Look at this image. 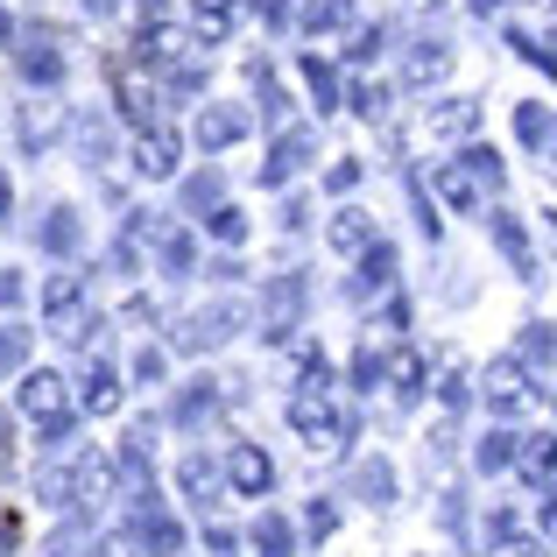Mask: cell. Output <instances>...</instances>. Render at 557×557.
<instances>
[{"instance_id":"cell-6","label":"cell","mask_w":557,"mask_h":557,"mask_svg":"<svg viewBox=\"0 0 557 557\" xmlns=\"http://www.w3.org/2000/svg\"><path fill=\"white\" fill-rule=\"evenodd\" d=\"M487 403L494 409H516L522 403V374L516 368H487Z\"/></svg>"},{"instance_id":"cell-22","label":"cell","mask_w":557,"mask_h":557,"mask_svg":"<svg viewBox=\"0 0 557 557\" xmlns=\"http://www.w3.org/2000/svg\"><path fill=\"white\" fill-rule=\"evenodd\" d=\"M0 212H8V177H0Z\"/></svg>"},{"instance_id":"cell-17","label":"cell","mask_w":557,"mask_h":557,"mask_svg":"<svg viewBox=\"0 0 557 557\" xmlns=\"http://www.w3.org/2000/svg\"><path fill=\"white\" fill-rule=\"evenodd\" d=\"M113 403H121V388H113L107 374H92V395H85V409H113Z\"/></svg>"},{"instance_id":"cell-19","label":"cell","mask_w":557,"mask_h":557,"mask_svg":"<svg viewBox=\"0 0 557 557\" xmlns=\"http://www.w3.org/2000/svg\"><path fill=\"white\" fill-rule=\"evenodd\" d=\"M212 233L219 240H240V212H212Z\"/></svg>"},{"instance_id":"cell-7","label":"cell","mask_w":557,"mask_h":557,"mask_svg":"<svg viewBox=\"0 0 557 557\" xmlns=\"http://www.w3.org/2000/svg\"><path fill=\"white\" fill-rule=\"evenodd\" d=\"M141 170H149V177H170V170H177V141L149 135V141H141Z\"/></svg>"},{"instance_id":"cell-18","label":"cell","mask_w":557,"mask_h":557,"mask_svg":"<svg viewBox=\"0 0 557 557\" xmlns=\"http://www.w3.org/2000/svg\"><path fill=\"white\" fill-rule=\"evenodd\" d=\"M480 466H508V437H480Z\"/></svg>"},{"instance_id":"cell-11","label":"cell","mask_w":557,"mask_h":557,"mask_svg":"<svg viewBox=\"0 0 557 557\" xmlns=\"http://www.w3.org/2000/svg\"><path fill=\"white\" fill-rule=\"evenodd\" d=\"M205 141H212V149H226L233 135H240V113H205V127H198Z\"/></svg>"},{"instance_id":"cell-15","label":"cell","mask_w":557,"mask_h":557,"mask_svg":"<svg viewBox=\"0 0 557 557\" xmlns=\"http://www.w3.org/2000/svg\"><path fill=\"white\" fill-rule=\"evenodd\" d=\"M42 240H50V247H71V240H78V226H71V212H50V226H42Z\"/></svg>"},{"instance_id":"cell-16","label":"cell","mask_w":557,"mask_h":557,"mask_svg":"<svg viewBox=\"0 0 557 557\" xmlns=\"http://www.w3.org/2000/svg\"><path fill=\"white\" fill-rule=\"evenodd\" d=\"M360 494H374V502H388V466H360Z\"/></svg>"},{"instance_id":"cell-14","label":"cell","mask_w":557,"mask_h":557,"mask_svg":"<svg viewBox=\"0 0 557 557\" xmlns=\"http://www.w3.org/2000/svg\"><path fill=\"white\" fill-rule=\"evenodd\" d=\"M522 141H530V149H544V141H550V113L544 107H522Z\"/></svg>"},{"instance_id":"cell-8","label":"cell","mask_w":557,"mask_h":557,"mask_svg":"<svg viewBox=\"0 0 557 557\" xmlns=\"http://www.w3.org/2000/svg\"><path fill=\"white\" fill-rule=\"evenodd\" d=\"M332 247L360 255V247H368V219H360V212H339V219H332Z\"/></svg>"},{"instance_id":"cell-3","label":"cell","mask_w":557,"mask_h":557,"mask_svg":"<svg viewBox=\"0 0 557 557\" xmlns=\"http://www.w3.org/2000/svg\"><path fill=\"white\" fill-rule=\"evenodd\" d=\"M57 127H64V107H50V99H36V107L22 113V141H28V149L57 141Z\"/></svg>"},{"instance_id":"cell-2","label":"cell","mask_w":557,"mask_h":557,"mask_svg":"<svg viewBox=\"0 0 557 557\" xmlns=\"http://www.w3.org/2000/svg\"><path fill=\"white\" fill-rule=\"evenodd\" d=\"M289 423L311 437V451H339V423H332V409L318 403V395H304V403L289 409Z\"/></svg>"},{"instance_id":"cell-12","label":"cell","mask_w":557,"mask_h":557,"mask_svg":"<svg viewBox=\"0 0 557 557\" xmlns=\"http://www.w3.org/2000/svg\"><path fill=\"white\" fill-rule=\"evenodd\" d=\"M255 536H261V550H269V557H283V550H289V530H283V516H261V522H255Z\"/></svg>"},{"instance_id":"cell-5","label":"cell","mask_w":557,"mask_h":557,"mask_svg":"<svg viewBox=\"0 0 557 557\" xmlns=\"http://www.w3.org/2000/svg\"><path fill=\"white\" fill-rule=\"evenodd\" d=\"M107 480H113V466H107V459L92 451V459H78V473H71V487H78V502H99V494H107Z\"/></svg>"},{"instance_id":"cell-20","label":"cell","mask_w":557,"mask_h":557,"mask_svg":"<svg viewBox=\"0 0 557 557\" xmlns=\"http://www.w3.org/2000/svg\"><path fill=\"white\" fill-rule=\"evenodd\" d=\"M487 557H536V544H494Z\"/></svg>"},{"instance_id":"cell-13","label":"cell","mask_w":557,"mask_h":557,"mask_svg":"<svg viewBox=\"0 0 557 557\" xmlns=\"http://www.w3.org/2000/svg\"><path fill=\"white\" fill-rule=\"evenodd\" d=\"M22 354H28V332L14 325V332H0V374H14L22 368Z\"/></svg>"},{"instance_id":"cell-4","label":"cell","mask_w":557,"mask_h":557,"mask_svg":"<svg viewBox=\"0 0 557 557\" xmlns=\"http://www.w3.org/2000/svg\"><path fill=\"white\" fill-rule=\"evenodd\" d=\"M269 480H275V466L261 451H233V487L240 494H269Z\"/></svg>"},{"instance_id":"cell-1","label":"cell","mask_w":557,"mask_h":557,"mask_svg":"<svg viewBox=\"0 0 557 557\" xmlns=\"http://www.w3.org/2000/svg\"><path fill=\"white\" fill-rule=\"evenodd\" d=\"M64 409H71V388L57 374H28L22 381V417H36V423H64Z\"/></svg>"},{"instance_id":"cell-9","label":"cell","mask_w":557,"mask_h":557,"mask_svg":"<svg viewBox=\"0 0 557 557\" xmlns=\"http://www.w3.org/2000/svg\"><path fill=\"white\" fill-rule=\"evenodd\" d=\"M177 480H184V494H198V502H205V494H212V487H219V473H212V459H184V473H177Z\"/></svg>"},{"instance_id":"cell-21","label":"cell","mask_w":557,"mask_h":557,"mask_svg":"<svg viewBox=\"0 0 557 557\" xmlns=\"http://www.w3.org/2000/svg\"><path fill=\"white\" fill-rule=\"evenodd\" d=\"M99 557H135V544H127V536H113V544H99Z\"/></svg>"},{"instance_id":"cell-10","label":"cell","mask_w":557,"mask_h":557,"mask_svg":"<svg viewBox=\"0 0 557 557\" xmlns=\"http://www.w3.org/2000/svg\"><path fill=\"white\" fill-rule=\"evenodd\" d=\"M437 184H445V198H451V205H473V198H480V177H473V170H445Z\"/></svg>"}]
</instances>
